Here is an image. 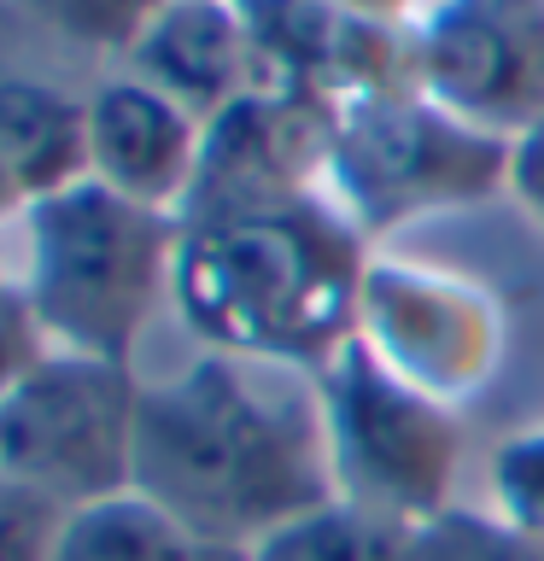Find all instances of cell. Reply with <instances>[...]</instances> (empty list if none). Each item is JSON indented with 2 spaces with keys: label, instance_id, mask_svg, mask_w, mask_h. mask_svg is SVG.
<instances>
[{
  "label": "cell",
  "instance_id": "cell-1",
  "mask_svg": "<svg viewBox=\"0 0 544 561\" xmlns=\"http://www.w3.org/2000/svg\"><path fill=\"white\" fill-rule=\"evenodd\" d=\"M135 491L223 550H252L333 497L316 380L200 351L140 386Z\"/></svg>",
  "mask_w": 544,
  "mask_h": 561
},
{
  "label": "cell",
  "instance_id": "cell-2",
  "mask_svg": "<svg viewBox=\"0 0 544 561\" xmlns=\"http://www.w3.org/2000/svg\"><path fill=\"white\" fill-rule=\"evenodd\" d=\"M175 222L170 310L200 351L322 375L358 340L375 252L322 187Z\"/></svg>",
  "mask_w": 544,
  "mask_h": 561
},
{
  "label": "cell",
  "instance_id": "cell-3",
  "mask_svg": "<svg viewBox=\"0 0 544 561\" xmlns=\"http://www.w3.org/2000/svg\"><path fill=\"white\" fill-rule=\"evenodd\" d=\"M18 228V287L53 351L129 363L152 316L170 305V270L182 222L135 205L94 175L24 205Z\"/></svg>",
  "mask_w": 544,
  "mask_h": 561
},
{
  "label": "cell",
  "instance_id": "cell-4",
  "mask_svg": "<svg viewBox=\"0 0 544 561\" xmlns=\"http://www.w3.org/2000/svg\"><path fill=\"white\" fill-rule=\"evenodd\" d=\"M322 193L375 240L509 193V140L474 129L421 88L345 100L333 105Z\"/></svg>",
  "mask_w": 544,
  "mask_h": 561
},
{
  "label": "cell",
  "instance_id": "cell-5",
  "mask_svg": "<svg viewBox=\"0 0 544 561\" xmlns=\"http://www.w3.org/2000/svg\"><path fill=\"white\" fill-rule=\"evenodd\" d=\"M310 380L322 403L333 497L404 526L451 508L456 468H463V427L451 403L398 380L363 340H351Z\"/></svg>",
  "mask_w": 544,
  "mask_h": 561
},
{
  "label": "cell",
  "instance_id": "cell-6",
  "mask_svg": "<svg viewBox=\"0 0 544 561\" xmlns=\"http://www.w3.org/2000/svg\"><path fill=\"white\" fill-rule=\"evenodd\" d=\"M140 380L129 363L47 351L0 398V473L59 508H88L135 485Z\"/></svg>",
  "mask_w": 544,
  "mask_h": 561
},
{
  "label": "cell",
  "instance_id": "cell-7",
  "mask_svg": "<svg viewBox=\"0 0 544 561\" xmlns=\"http://www.w3.org/2000/svg\"><path fill=\"white\" fill-rule=\"evenodd\" d=\"M358 340L439 403H463L491 386L503 357V310L468 275L428 270L404 257H369Z\"/></svg>",
  "mask_w": 544,
  "mask_h": 561
},
{
  "label": "cell",
  "instance_id": "cell-8",
  "mask_svg": "<svg viewBox=\"0 0 544 561\" xmlns=\"http://www.w3.org/2000/svg\"><path fill=\"white\" fill-rule=\"evenodd\" d=\"M416 88L486 135L544 117V0H433L410 24Z\"/></svg>",
  "mask_w": 544,
  "mask_h": 561
},
{
  "label": "cell",
  "instance_id": "cell-9",
  "mask_svg": "<svg viewBox=\"0 0 544 561\" xmlns=\"http://www.w3.org/2000/svg\"><path fill=\"white\" fill-rule=\"evenodd\" d=\"M328 135H333V105H322V100L275 94V88L240 94L228 112L205 123L200 175H193L182 217L293 199V193L322 187Z\"/></svg>",
  "mask_w": 544,
  "mask_h": 561
},
{
  "label": "cell",
  "instance_id": "cell-10",
  "mask_svg": "<svg viewBox=\"0 0 544 561\" xmlns=\"http://www.w3.org/2000/svg\"><path fill=\"white\" fill-rule=\"evenodd\" d=\"M82 105H88V175L135 205L182 217L193 175H200L205 123L170 94H158L152 82L129 77L123 65L88 88Z\"/></svg>",
  "mask_w": 544,
  "mask_h": 561
},
{
  "label": "cell",
  "instance_id": "cell-11",
  "mask_svg": "<svg viewBox=\"0 0 544 561\" xmlns=\"http://www.w3.org/2000/svg\"><path fill=\"white\" fill-rule=\"evenodd\" d=\"M123 70L211 123L258 88V42L235 0H165Z\"/></svg>",
  "mask_w": 544,
  "mask_h": 561
},
{
  "label": "cell",
  "instance_id": "cell-12",
  "mask_svg": "<svg viewBox=\"0 0 544 561\" xmlns=\"http://www.w3.org/2000/svg\"><path fill=\"white\" fill-rule=\"evenodd\" d=\"M0 164L24 205L88 182V105L42 77H0Z\"/></svg>",
  "mask_w": 544,
  "mask_h": 561
},
{
  "label": "cell",
  "instance_id": "cell-13",
  "mask_svg": "<svg viewBox=\"0 0 544 561\" xmlns=\"http://www.w3.org/2000/svg\"><path fill=\"white\" fill-rule=\"evenodd\" d=\"M53 561H246V556L188 533L175 515H165L152 497H140L129 485L105 503L70 508Z\"/></svg>",
  "mask_w": 544,
  "mask_h": 561
},
{
  "label": "cell",
  "instance_id": "cell-14",
  "mask_svg": "<svg viewBox=\"0 0 544 561\" xmlns=\"http://www.w3.org/2000/svg\"><path fill=\"white\" fill-rule=\"evenodd\" d=\"M246 561H410V526L345 497H328L322 508L258 538Z\"/></svg>",
  "mask_w": 544,
  "mask_h": 561
},
{
  "label": "cell",
  "instance_id": "cell-15",
  "mask_svg": "<svg viewBox=\"0 0 544 561\" xmlns=\"http://www.w3.org/2000/svg\"><path fill=\"white\" fill-rule=\"evenodd\" d=\"M410 561H544V543H533L526 533H515L498 508H439L433 520L410 526Z\"/></svg>",
  "mask_w": 544,
  "mask_h": 561
},
{
  "label": "cell",
  "instance_id": "cell-16",
  "mask_svg": "<svg viewBox=\"0 0 544 561\" xmlns=\"http://www.w3.org/2000/svg\"><path fill=\"white\" fill-rule=\"evenodd\" d=\"M59 35L82 42L88 53H117L129 59V47L140 42V30L158 18L165 0H30Z\"/></svg>",
  "mask_w": 544,
  "mask_h": 561
},
{
  "label": "cell",
  "instance_id": "cell-17",
  "mask_svg": "<svg viewBox=\"0 0 544 561\" xmlns=\"http://www.w3.org/2000/svg\"><path fill=\"white\" fill-rule=\"evenodd\" d=\"M491 503L515 533L544 543V427L515 433L491 450Z\"/></svg>",
  "mask_w": 544,
  "mask_h": 561
},
{
  "label": "cell",
  "instance_id": "cell-18",
  "mask_svg": "<svg viewBox=\"0 0 544 561\" xmlns=\"http://www.w3.org/2000/svg\"><path fill=\"white\" fill-rule=\"evenodd\" d=\"M70 508L0 473V561H53Z\"/></svg>",
  "mask_w": 544,
  "mask_h": 561
},
{
  "label": "cell",
  "instance_id": "cell-19",
  "mask_svg": "<svg viewBox=\"0 0 544 561\" xmlns=\"http://www.w3.org/2000/svg\"><path fill=\"white\" fill-rule=\"evenodd\" d=\"M47 351L53 345H47L42 322H35V310H30L24 287H18V275H0V398H7L12 386L47 357Z\"/></svg>",
  "mask_w": 544,
  "mask_h": 561
},
{
  "label": "cell",
  "instance_id": "cell-20",
  "mask_svg": "<svg viewBox=\"0 0 544 561\" xmlns=\"http://www.w3.org/2000/svg\"><path fill=\"white\" fill-rule=\"evenodd\" d=\"M509 199L544 228V117L509 140Z\"/></svg>",
  "mask_w": 544,
  "mask_h": 561
},
{
  "label": "cell",
  "instance_id": "cell-21",
  "mask_svg": "<svg viewBox=\"0 0 544 561\" xmlns=\"http://www.w3.org/2000/svg\"><path fill=\"white\" fill-rule=\"evenodd\" d=\"M340 12L351 18H369V24H398V30H410L421 12L433 7V0H333Z\"/></svg>",
  "mask_w": 544,
  "mask_h": 561
},
{
  "label": "cell",
  "instance_id": "cell-22",
  "mask_svg": "<svg viewBox=\"0 0 544 561\" xmlns=\"http://www.w3.org/2000/svg\"><path fill=\"white\" fill-rule=\"evenodd\" d=\"M18 217H24V193L12 187L7 164H0V228H7V222H18Z\"/></svg>",
  "mask_w": 544,
  "mask_h": 561
},
{
  "label": "cell",
  "instance_id": "cell-23",
  "mask_svg": "<svg viewBox=\"0 0 544 561\" xmlns=\"http://www.w3.org/2000/svg\"><path fill=\"white\" fill-rule=\"evenodd\" d=\"M240 12H270V7H293V0H235Z\"/></svg>",
  "mask_w": 544,
  "mask_h": 561
},
{
  "label": "cell",
  "instance_id": "cell-24",
  "mask_svg": "<svg viewBox=\"0 0 544 561\" xmlns=\"http://www.w3.org/2000/svg\"><path fill=\"white\" fill-rule=\"evenodd\" d=\"M0 275H7V270H0Z\"/></svg>",
  "mask_w": 544,
  "mask_h": 561
}]
</instances>
